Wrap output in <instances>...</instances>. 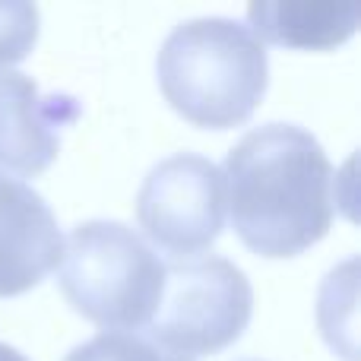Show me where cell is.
Returning <instances> with one entry per match:
<instances>
[{
  "instance_id": "2",
  "label": "cell",
  "mask_w": 361,
  "mask_h": 361,
  "mask_svg": "<svg viewBox=\"0 0 361 361\" xmlns=\"http://www.w3.org/2000/svg\"><path fill=\"white\" fill-rule=\"evenodd\" d=\"M165 102L206 130H228L257 111L267 95L263 42L244 23L200 16L175 25L156 57Z\"/></svg>"
},
{
  "instance_id": "7",
  "label": "cell",
  "mask_w": 361,
  "mask_h": 361,
  "mask_svg": "<svg viewBox=\"0 0 361 361\" xmlns=\"http://www.w3.org/2000/svg\"><path fill=\"white\" fill-rule=\"evenodd\" d=\"M80 114L73 95H42L25 73L0 70V169L42 175L61 152V130Z\"/></svg>"
},
{
  "instance_id": "1",
  "label": "cell",
  "mask_w": 361,
  "mask_h": 361,
  "mask_svg": "<svg viewBox=\"0 0 361 361\" xmlns=\"http://www.w3.org/2000/svg\"><path fill=\"white\" fill-rule=\"evenodd\" d=\"M235 235L257 257H298L330 231L336 169L314 133L263 124L244 133L222 165Z\"/></svg>"
},
{
  "instance_id": "9",
  "label": "cell",
  "mask_w": 361,
  "mask_h": 361,
  "mask_svg": "<svg viewBox=\"0 0 361 361\" xmlns=\"http://www.w3.org/2000/svg\"><path fill=\"white\" fill-rule=\"evenodd\" d=\"M63 361H187L171 355L140 333H99L89 343L76 345Z\"/></svg>"
},
{
  "instance_id": "10",
  "label": "cell",
  "mask_w": 361,
  "mask_h": 361,
  "mask_svg": "<svg viewBox=\"0 0 361 361\" xmlns=\"http://www.w3.org/2000/svg\"><path fill=\"white\" fill-rule=\"evenodd\" d=\"M38 6L25 0H4L0 4V70L25 61L38 42Z\"/></svg>"
},
{
  "instance_id": "6",
  "label": "cell",
  "mask_w": 361,
  "mask_h": 361,
  "mask_svg": "<svg viewBox=\"0 0 361 361\" xmlns=\"http://www.w3.org/2000/svg\"><path fill=\"white\" fill-rule=\"evenodd\" d=\"M63 235L44 197L0 171V298L35 288L61 263Z\"/></svg>"
},
{
  "instance_id": "3",
  "label": "cell",
  "mask_w": 361,
  "mask_h": 361,
  "mask_svg": "<svg viewBox=\"0 0 361 361\" xmlns=\"http://www.w3.org/2000/svg\"><path fill=\"white\" fill-rule=\"evenodd\" d=\"M57 282L76 314L105 333H130L156 314L165 260L130 225L89 219L63 241Z\"/></svg>"
},
{
  "instance_id": "5",
  "label": "cell",
  "mask_w": 361,
  "mask_h": 361,
  "mask_svg": "<svg viewBox=\"0 0 361 361\" xmlns=\"http://www.w3.org/2000/svg\"><path fill=\"white\" fill-rule=\"evenodd\" d=\"M222 169L197 152H178L152 165L137 193V222L171 260L200 257L225 225Z\"/></svg>"
},
{
  "instance_id": "4",
  "label": "cell",
  "mask_w": 361,
  "mask_h": 361,
  "mask_svg": "<svg viewBox=\"0 0 361 361\" xmlns=\"http://www.w3.org/2000/svg\"><path fill=\"white\" fill-rule=\"evenodd\" d=\"M254 314V288L241 267L219 254L165 263V286L149 339L171 355H216L241 339Z\"/></svg>"
},
{
  "instance_id": "11",
  "label": "cell",
  "mask_w": 361,
  "mask_h": 361,
  "mask_svg": "<svg viewBox=\"0 0 361 361\" xmlns=\"http://www.w3.org/2000/svg\"><path fill=\"white\" fill-rule=\"evenodd\" d=\"M0 361H29V358H25L19 349H13V345L0 343Z\"/></svg>"
},
{
  "instance_id": "8",
  "label": "cell",
  "mask_w": 361,
  "mask_h": 361,
  "mask_svg": "<svg viewBox=\"0 0 361 361\" xmlns=\"http://www.w3.org/2000/svg\"><path fill=\"white\" fill-rule=\"evenodd\" d=\"M247 29L260 42L301 51H330L349 42L358 25L352 4H250Z\"/></svg>"
}]
</instances>
